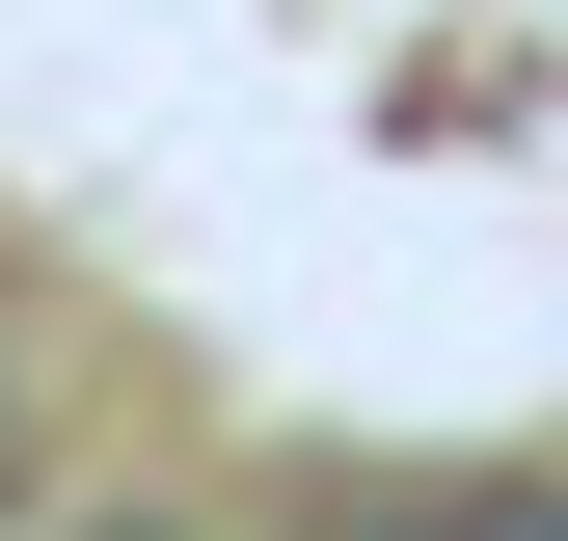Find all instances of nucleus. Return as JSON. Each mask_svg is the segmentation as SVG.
<instances>
[{"mask_svg": "<svg viewBox=\"0 0 568 541\" xmlns=\"http://www.w3.org/2000/svg\"><path fill=\"white\" fill-rule=\"evenodd\" d=\"M54 406H82V353H54V298H0V514H54Z\"/></svg>", "mask_w": 568, "mask_h": 541, "instance_id": "obj_1", "label": "nucleus"}, {"mask_svg": "<svg viewBox=\"0 0 568 541\" xmlns=\"http://www.w3.org/2000/svg\"><path fill=\"white\" fill-rule=\"evenodd\" d=\"M325 541H568V488H379V514H325Z\"/></svg>", "mask_w": 568, "mask_h": 541, "instance_id": "obj_2", "label": "nucleus"}, {"mask_svg": "<svg viewBox=\"0 0 568 541\" xmlns=\"http://www.w3.org/2000/svg\"><path fill=\"white\" fill-rule=\"evenodd\" d=\"M0 541H217V514H163V488H109V514H0Z\"/></svg>", "mask_w": 568, "mask_h": 541, "instance_id": "obj_3", "label": "nucleus"}]
</instances>
